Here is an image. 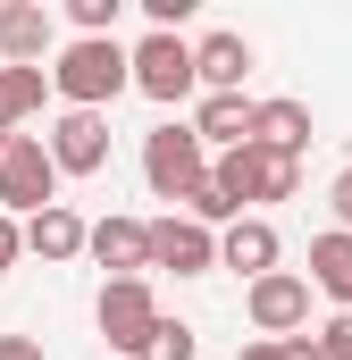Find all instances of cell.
<instances>
[{
	"label": "cell",
	"instance_id": "14",
	"mask_svg": "<svg viewBox=\"0 0 352 360\" xmlns=\"http://www.w3.org/2000/svg\"><path fill=\"white\" fill-rule=\"evenodd\" d=\"M17 235H25V252H34V260H51V269L84 252V218H76L68 201H51V210H34V218H17Z\"/></svg>",
	"mask_w": 352,
	"mask_h": 360
},
{
	"label": "cell",
	"instance_id": "11",
	"mask_svg": "<svg viewBox=\"0 0 352 360\" xmlns=\"http://www.w3.org/2000/svg\"><path fill=\"white\" fill-rule=\"evenodd\" d=\"M84 252L109 276H151V235H143V218H101V226H84Z\"/></svg>",
	"mask_w": 352,
	"mask_h": 360
},
{
	"label": "cell",
	"instance_id": "4",
	"mask_svg": "<svg viewBox=\"0 0 352 360\" xmlns=\"http://www.w3.org/2000/svg\"><path fill=\"white\" fill-rule=\"evenodd\" d=\"M59 201V168L42 151V134H8L0 143V218H34Z\"/></svg>",
	"mask_w": 352,
	"mask_h": 360
},
{
	"label": "cell",
	"instance_id": "3",
	"mask_svg": "<svg viewBox=\"0 0 352 360\" xmlns=\"http://www.w3.org/2000/svg\"><path fill=\"white\" fill-rule=\"evenodd\" d=\"M126 84L143 92V101H160V109H176V101H193V42L184 34H143L134 51H126Z\"/></svg>",
	"mask_w": 352,
	"mask_h": 360
},
{
	"label": "cell",
	"instance_id": "22",
	"mask_svg": "<svg viewBox=\"0 0 352 360\" xmlns=\"http://www.w3.org/2000/svg\"><path fill=\"white\" fill-rule=\"evenodd\" d=\"M0 360H51V352H42L34 335H0Z\"/></svg>",
	"mask_w": 352,
	"mask_h": 360
},
{
	"label": "cell",
	"instance_id": "2",
	"mask_svg": "<svg viewBox=\"0 0 352 360\" xmlns=\"http://www.w3.org/2000/svg\"><path fill=\"white\" fill-rule=\"evenodd\" d=\"M201 176H210V151H201V134H193L184 117H168V126L143 134V184H151L160 201H193Z\"/></svg>",
	"mask_w": 352,
	"mask_h": 360
},
{
	"label": "cell",
	"instance_id": "7",
	"mask_svg": "<svg viewBox=\"0 0 352 360\" xmlns=\"http://www.w3.org/2000/svg\"><path fill=\"white\" fill-rule=\"evenodd\" d=\"M42 151H51L59 176H101L109 168V117L101 109H59L51 134H42Z\"/></svg>",
	"mask_w": 352,
	"mask_h": 360
},
{
	"label": "cell",
	"instance_id": "12",
	"mask_svg": "<svg viewBox=\"0 0 352 360\" xmlns=\"http://www.w3.org/2000/svg\"><path fill=\"white\" fill-rule=\"evenodd\" d=\"M277 252H285V243H277L268 218H235V226H218V269H235L244 285L277 269Z\"/></svg>",
	"mask_w": 352,
	"mask_h": 360
},
{
	"label": "cell",
	"instance_id": "13",
	"mask_svg": "<svg viewBox=\"0 0 352 360\" xmlns=\"http://www.w3.org/2000/svg\"><path fill=\"white\" fill-rule=\"evenodd\" d=\"M244 76H252V42L244 34H201L193 42V84L201 92H244Z\"/></svg>",
	"mask_w": 352,
	"mask_h": 360
},
{
	"label": "cell",
	"instance_id": "5",
	"mask_svg": "<svg viewBox=\"0 0 352 360\" xmlns=\"http://www.w3.org/2000/svg\"><path fill=\"white\" fill-rule=\"evenodd\" d=\"M92 327L109 335V352H143L151 344V327H160V293H151V276H109L101 285V302H92Z\"/></svg>",
	"mask_w": 352,
	"mask_h": 360
},
{
	"label": "cell",
	"instance_id": "17",
	"mask_svg": "<svg viewBox=\"0 0 352 360\" xmlns=\"http://www.w3.org/2000/svg\"><path fill=\"white\" fill-rule=\"evenodd\" d=\"M42 92H51V76H42V68H0V143H8V134L42 109Z\"/></svg>",
	"mask_w": 352,
	"mask_h": 360
},
{
	"label": "cell",
	"instance_id": "8",
	"mask_svg": "<svg viewBox=\"0 0 352 360\" xmlns=\"http://www.w3.org/2000/svg\"><path fill=\"white\" fill-rule=\"evenodd\" d=\"M143 235H151V269H176V276H210V269H218V235H210V226H193L184 210L143 218Z\"/></svg>",
	"mask_w": 352,
	"mask_h": 360
},
{
	"label": "cell",
	"instance_id": "1",
	"mask_svg": "<svg viewBox=\"0 0 352 360\" xmlns=\"http://www.w3.org/2000/svg\"><path fill=\"white\" fill-rule=\"evenodd\" d=\"M42 76H51V92H59L68 109H101V117H109V101L126 92V42H118V34H101V42L76 34V42L51 51Z\"/></svg>",
	"mask_w": 352,
	"mask_h": 360
},
{
	"label": "cell",
	"instance_id": "19",
	"mask_svg": "<svg viewBox=\"0 0 352 360\" xmlns=\"http://www.w3.org/2000/svg\"><path fill=\"white\" fill-rule=\"evenodd\" d=\"M310 344H319V360H352V310H336V319H327Z\"/></svg>",
	"mask_w": 352,
	"mask_h": 360
},
{
	"label": "cell",
	"instance_id": "16",
	"mask_svg": "<svg viewBox=\"0 0 352 360\" xmlns=\"http://www.w3.org/2000/svg\"><path fill=\"white\" fill-rule=\"evenodd\" d=\"M302 285H319L336 310H352V235H336V226L310 235V276H302Z\"/></svg>",
	"mask_w": 352,
	"mask_h": 360
},
{
	"label": "cell",
	"instance_id": "20",
	"mask_svg": "<svg viewBox=\"0 0 352 360\" xmlns=\"http://www.w3.org/2000/svg\"><path fill=\"white\" fill-rule=\"evenodd\" d=\"M327 210H336V235H352V168H336V184H327Z\"/></svg>",
	"mask_w": 352,
	"mask_h": 360
},
{
	"label": "cell",
	"instance_id": "6",
	"mask_svg": "<svg viewBox=\"0 0 352 360\" xmlns=\"http://www.w3.org/2000/svg\"><path fill=\"white\" fill-rule=\"evenodd\" d=\"M244 319L260 327V344H285V335H302V327H310V285H302L294 269L252 276V285H244Z\"/></svg>",
	"mask_w": 352,
	"mask_h": 360
},
{
	"label": "cell",
	"instance_id": "24",
	"mask_svg": "<svg viewBox=\"0 0 352 360\" xmlns=\"http://www.w3.org/2000/svg\"><path fill=\"white\" fill-rule=\"evenodd\" d=\"M244 360H277V344H244Z\"/></svg>",
	"mask_w": 352,
	"mask_h": 360
},
{
	"label": "cell",
	"instance_id": "18",
	"mask_svg": "<svg viewBox=\"0 0 352 360\" xmlns=\"http://www.w3.org/2000/svg\"><path fill=\"white\" fill-rule=\"evenodd\" d=\"M193 352H201V344H193V327H184V319H160V327H151V344H143L134 360H193Z\"/></svg>",
	"mask_w": 352,
	"mask_h": 360
},
{
	"label": "cell",
	"instance_id": "9",
	"mask_svg": "<svg viewBox=\"0 0 352 360\" xmlns=\"http://www.w3.org/2000/svg\"><path fill=\"white\" fill-rule=\"evenodd\" d=\"M59 51L51 0H0V68H42Z\"/></svg>",
	"mask_w": 352,
	"mask_h": 360
},
{
	"label": "cell",
	"instance_id": "21",
	"mask_svg": "<svg viewBox=\"0 0 352 360\" xmlns=\"http://www.w3.org/2000/svg\"><path fill=\"white\" fill-rule=\"evenodd\" d=\"M25 260V235H17V218H0V276Z\"/></svg>",
	"mask_w": 352,
	"mask_h": 360
},
{
	"label": "cell",
	"instance_id": "23",
	"mask_svg": "<svg viewBox=\"0 0 352 360\" xmlns=\"http://www.w3.org/2000/svg\"><path fill=\"white\" fill-rule=\"evenodd\" d=\"M277 360H319V344H310V335H285V344H277Z\"/></svg>",
	"mask_w": 352,
	"mask_h": 360
},
{
	"label": "cell",
	"instance_id": "10",
	"mask_svg": "<svg viewBox=\"0 0 352 360\" xmlns=\"http://www.w3.org/2000/svg\"><path fill=\"white\" fill-rule=\"evenodd\" d=\"M252 109H260L252 92H201V109H193L184 126L201 134V151H244V143H252Z\"/></svg>",
	"mask_w": 352,
	"mask_h": 360
},
{
	"label": "cell",
	"instance_id": "15",
	"mask_svg": "<svg viewBox=\"0 0 352 360\" xmlns=\"http://www.w3.org/2000/svg\"><path fill=\"white\" fill-rule=\"evenodd\" d=\"M252 143L277 160H302L310 151V101H260L252 109Z\"/></svg>",
	"mask_w": 352,
	"mask_h": 360
}]
</instances>
